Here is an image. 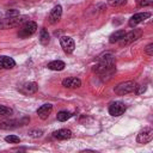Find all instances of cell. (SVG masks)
<instances>
[{
	"instance_id": "obj_1",
	"label": "cell",
	"mask_w": 153,
	"mask_h": 153,
	"mask_svg": "<svg viewBox=\"0 0 153 153\" xmlns=\"http://www.w3.org/2000/svg\"><path fill=\"white\" fill-rule=\"evenodd\" d=\"M96 71L99 74H103V75H111L116 71L114 55L110 54V53L103 54L99 57V62H98V66H97Z\"/></svg>"
},
{
	"instance_id": "obj_2",
	"label": "cell",
	"mask_w": 153,
	"mask_h": 153,
	"mask_svg": "<svg viewBox=\"0 0 153 153\" xmlns=\"http://www.w3.org/2000/svg\"><path fill=\"white\" fill-rule=\"evenodd\" d=\"M26 22V17L16 16V17H6L4 19H0V29H10L16 27L19 25H23Z\"/></svg>"
},
{
	"instance_id": "obj_3",
	"label": "cell",
	"mask_w": 153,
	"mask_h": 153,
	"mask_svg": "<svg viewBox=\"0 0 153 153\" xmlns=\"http://www.w3.org/2000/svg\"><path fill=\"white\" fill-rule=\"evenodd\" d=\"M37 31V24L35 22H25L22 26H20V30L18 32V36L20 38H26V37H30L32 36L35 32Z\"/></svg>"
},
{
	"instance_id": "obj_4",
	"label": "cell",
	"mask_w": 153,
	"mask_h": 153,
	"mask_svg": "<svg viewBox=\"0 0 153 153\" xmlns=\"http://www.w3.org/2000/svg\"><path fill=\"white\" fill-rule=\"evenodd\" d=\"M135 90H136V82L135 81H124V82L118 84L114 88L115 93L118 94V96H123V94L130 93V92H133Z\"/></svg>"
},
{
	"instance_id": "obj_5",
	"label": "cell",
	"mask_w": 153,
	"mask_h": 153,
	"mask_svg": "<svg viewBox=\"0 0 153 153\" xmlns=\"http://www.w3.org/2000/svg\"><path fill=\"white\" fill-rule=\"evenodd\" d=\"M141 30H137V29H134V30H131L130 32H126L124 33V36L121 38V41H120V44L121 45H126V44H129V43H131V42H134V41H136V39H139L140 37H141Z\"/></svg>"
},
{
	"instance_id": "obj_6",
	"label": "cell",
	"mask_w": 153,
	"mask_h": 153,
	"mask_svg": "<svg viewBox=\"0 0 153 153\" xmlns=\"http://www.w3.org/2000/svg\"><path fill=\"white\" fill-rule=\"evenodd\" d=\"M126 110H127V108L122 102H114V103H111L109 105V114L111 116H114V117L123 115Z\"/></svg>"
},
{
	"instance_id": "obj_7",
	"label": "cell",
	"mask_w": 153,
	"mask_h": 153,
	"mask_svg": "<svg viewBox=\"0 0 153 153\" xmlns=\"http://www.w3.org/2000/svg\"><path fill=\"white\" fill-rule=\"evenodd\" d=\"M60 44H61V47H62V49H63L65 53L71 54V53L74 51L75 43H74V41H73L71 37H68V36H62V37L60 38Z\"/></svg>"
},
{
	"instance_id": "obj_8",
	"label": "cell",
	"mask_w": 153,
	"mask_h": 153,
	"mask_svg": "<svg viewBox=\"0 0 153 153\" xmlns=\"http://www.w3.org/2000/svg\"><path fill=\"white\" fill-rule=\"evenodd\" d=\"M151 17V13L149 12H140V13H135L130 19H129V26H131V27H134V26H136L137 24H140V23H142L143 20H146V19H148Z\"/></svg>"
},
{
	"instance_id": "obj_9",
	"label": "cell",
	"mask_w": 153,
	"mask_h": 153,
	"mask_svg": "<svg viewBox=\"0 0 153 153\" xmlns=\"http://www.w3.org/2000/svg\"><path fill=\"white\" fill-rule=\"evenodd\" d=\"M152 139H153V130H152V128H145L142 131H140L137 134V137H136L139 143H147Z\"/></svg>"
},
{
	"instance_id": "obj_10",
	"label": "cell",
	"mask_w": 153,
	"mask_h": 153,
	"mask_svg": "<svg viewBox=\"0 0 153 153\" xmlns=\"http://www.w3.org/2000/svg\"><path fill=\"white\" fill-rule=\"evenodd\" d=\"M61 16H62V7L60 5H57L49 13V22L51 24H55L61 19Z\"/></svg>"
},
{
	"instance_id": "obj_11",
	"label": "cell",
	"mask_w": 153,
	"mask_h": 153,
	"mask_svg": "<svg viewBox=\"0 0 153 153\" xmlns=\"http://www.w3.org/2000/svg\"><path fill=\"white\" fill-rule=\"evenodd\" d=\"M16 66V61L10 56H0V68L1 69H11Z\"/></svg>"
},
{
	"instance_id": "obj_12",
	"label": "cell",
	"mask_w": 153,
	"mask_h": 153,
	"mask_svg": "<svg viewBox=\"0 0 153 153\" xmlns=\"http://www.w3.org/2000/svg\"><path fill=\"white\" fill-rule=\"evenodd\" d=\"M51 110H53V105L51 104H43L37 109V115H38L39 118L45 120V118H48V116L51 112Z\"/></svg>"
},
{
	"instance_id": "obj_13",
	"label": "cell",
	"mask_w": 153,
	"mask_h": 153,
	"mask_svg": "<svg viewBox=\"0 0 153 153\" xmlns=\"http://www.w3.org/2000/svg\"><path fill=\"white\" fill-rule=\"evenodd\" d=\"M62 85L67 88H76L81 86V81L78 78H66L62 80Z\"/></svg>"
},
{
	"instance_id": "obj_14",
	"label": "cell",
	"mask_w": 153,
	"mask_h": 153,
	"mask_svg": "<svg viewBox=\"0 0 153 153\" xmlns=\"http://www.w3.org/2000/svg\"><path fill=\"white\" fill-rule=\"evenodd\" d=\"M53 136L57 140H66L72 136V131L69 129H59L53 133Z\"/></svg>"
},
{
	"instance_id": "obj_15",
	"label": "cell",
	"mask_w": 153,
	"mask_h": 153,
	"mask_svg": "<svg viewBox=\"0 0 153 153\" xmlns=\"http://www.w3.org/2000/svg\"><path fill=\"white\" fill-rule=\"evenodd\" d=\"M37 88H38V86H37V84L36 82H33V81H31V82H26L23 87H22V92L23 93H26V94H31V93H35L36 91H37Z\"/></svg>"
},
{
	"instance_id": "obj_16",
	"label": "cell",
	"mask_w": 153,
	"mask_h": 153,
	"mask_svg": "<svg viewBox=\"0 0 153 153\" xmlns=\"http://www.w3.org/2000/svg\"><path fill=\"white\" fill-rule=\"evenodd\" d=\"M20 123L19 121H14V120H0V128L2 129H12L16 128L18 124Z\"/></svg>"
},
{
	"instance_id": "obj_17",
	"label": "cell",
	"mask_w": 153,
	"mask_h": 153,
	"mask_svg": "<svg viewBox=\"0 0 153 153\" xmlns=\"http://www.w3.org/2000/svg\"><path fill=\"white\" fill-rule=\"evenodd\" d=\"M47 67H48L49 69H51V71H62V69L66 67V65H65V62L61 61V60H55V61L49 62Z\"/></svg>"
},
{
	"instance_id": "obj_18",
	"label": "cell",
	"mask_w": 153,
	"mask_h": 153,
	"mask_svg": "<svg viewBox=\"0 0 153 153\" xmlns=\"http://www.w3.org/2000/svg\"><path fill=\"white\" fill-rule=\"evenodd\" d=\"M124 33H126V31H124V30H117V31L112 32V33L110 35V37H109V42H110V43L120 42V41H121V38L124 36Z\"/></svg>"
},
{
	"instance_id": "obj_19",
	"label": "cell",
	"mask_w": 153,
	"mask_h": 153,
	"mask_svg": "<svg viewBox=\"0 0 153 153\" xmlns=\"http://www.w3.org/2000/svg\"><path fill=\"white\" fill-rule=\"evenodd\" d=\"M72 116H73L72 112H69V111H67V110H62V111L57 112L56 118H57V121H60V122H65V121H67L68 118H71Z\"/></svg>"
},
{
	"instance_id": "obj_20",
	"label": "cell",
	"mask_w": 153,
	"mask_h": 153,
	"mask_svg": "<svg viewBox=\"0 0 153 153\" xmlns=\"http://www.w3.org/2000/svg\"><path fill=\"white\" fill-rule=\"evenodd\" d=\"M49 39H50V36H49L48 31L45 29H42L41 32H39V42H41V44L47 45L49 43Z\"/></svg>"
},
{
	"instance_id": "obj_21",
	"label": "cell",
	"mask_w": 153,
	"mask_h": 153,
	"mask_svg": "<svg viewBox=\"0 0 153 153\" xmlns=\"http://www.w3.org/2000/svg\"><path fill=\"white\" fill-rule=\"evenodd\" d=\"M12 112H13V110H12L11 108H8V106H6V105H0V116L7 117V116L12 115Z\"/></svg>"
},
{
	"instance_id": "obj_22",
	"label": "cell",
	"mask_w": 153,
	"mask_h": 153,
	"mask_svg": "<svg viewBox=\"0 0 153 153\" xmlns=\"http://www.w3.org/2000/svg\"><path fill=\"white\" fill-rule=\"evenodd\" d=\"M5 141L8 143H19L20 142V137L17 135H7L5 137Z\"/></svg>"
},
{
	"instance_id": "obj_23",
	"label": "cell",
	"mask_w": 153,
	"mask_h": 153,
	"mask_svg": "<svg viewBox=\"0 0 153 153\" xmlns=\"http://www.w3.org/2000/svg\"><path fill=\"white\" fill-rule=\"evenodd\" d=\"M127 2V0H108V4L112 7H117V6H122Z\"/></svg>"
},
{
	"instance_id": "obj_24",
	"label": "cell",
	"mask_w": 153,
	"mask_h": 153,
	"mask_svg": "<svg viewBox=\"0 0 153 153\" xmlns=\"http://www.w3.org/2000/svg\"><path fill=\"white\" fill-rule=\"evenodd\" d=\"M42 134H43L42 130H30L29 131V135L32 137H39V136H42Z\"/></svg>"
},
{
	"instance_id": "obj_25",
	"label": "cell",
	"mask_w": 153,
	"mask_h": 153,
	"mask_svg": "<svg viewBox=\"0 0 153 153\" xmlns=\"http://www.w3.org/2000/svg\"><path fill=\"white\" fill-rule=\"evenodd\" d=\"M145 51H146V54H147V55L152 56V55H153V44H152V43H149V44L146 47Z\"/></svg>"
},
{
	"instance_id": "obj_26",
	"label": "cell",
	"mask_w": 153,
	"mask_h": 153,
	"mask_svg": "<svg viewBox=\"0 0 153 153\" xmlns=\"http://www.w3.org/2000/svg\"><path fill=\"white\" fill-rule=\"evenodd\" d=\"M139 4V6H151L152 4H153V0H141L140 2H137Z\"/></svg>"
},
{
	"instance_id": "obj_27",
	"label": "cell",
	"mask_w": 153,
	"mask_h": 153,
	"mask_svg": "<svg viewBox=\"0 0 153 153\" xmlns=\"http://www.w3.org/2000/svg\"><path fill=\"white\" fill-rule=\"evenodd\" d=\"M6 16L7 17H16V16H19V12L17 10H10L6 12Z\"/></svg>"
},
{
	"instance_id": "obj_28",
	"label": "cell",
	"mask_w": 153,
	"mask_h": 153,
	"mask_svg": "<svg viewBox=\"0 0 153 153\" xmlns=\"http://www.w3.org/2000/svg\"><path fill=\"white\" fill-rule=\"evenodd\" d=\"M137 87H139V86H137ZM145 91H146V86H140L139 90L136 91V94H141V93L145 92Z\"/></svg>"
},
{
	"instance_id": "obj_29",
	"label": "cell",
	"mask_w": 153,
	"mask_h": 153,
	"mask_svg": "<svg viewBox=\"0 0 153 153\" xmlns=\"http://www.w3.org/2000/svg\"><path fill=\"white\" fill-rule=\"evenodd\" d=\"M140 1H141V0H136V2H140Z\"/></svg>"
}]
</instances>
